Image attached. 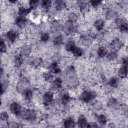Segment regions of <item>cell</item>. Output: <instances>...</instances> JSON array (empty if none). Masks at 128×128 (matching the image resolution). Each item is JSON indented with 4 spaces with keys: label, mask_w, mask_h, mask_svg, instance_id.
Segmentation results:
<instances>
[{
    "label": "cell",
    "mask_w": 128,
    "mask_h": 128,
    "mask_svg": "<svg viewBox=\"0 0 128 128\" xmlns=\"http://www.w3.org/2000/svg\"><path fill=\"white\" fill-rule=\"evenodd\" d=\"M42 62V60L40 58H35L32 62V64L36 67L40 66Z\"/></svg>",
    "instance_id": "obj_36"
},
{
    "label": "cell",
    "mask_w": 128,
    "mask_h": 128,
    "mask_svg": "<svg viewBox=\"0 0 128 128\" xmlns=\"http://www.w3.org/2000/svg\"><path fill=\"white\" fill-rule=\"evenodd\" d=\"M116 23L118 26L119 28L124 27L126 26H128L127 20L124 18H116Z\"/></svg>",
    "instance_id": "obj_15"
},
{
    "label": "cell",
    "mask_w": 128,
    "mask_h": 128,
    "mask_svg": "<svg viewBox=\"0 0 128 128\" xmlns=\"http://www.w3.org/2000/svg\"><path fill=\"white\" fill-rule=\"evenodd\" d=\"M8 114L6 112H2L0 114V119L2 121H7L8 119Z\"/></svg>",
    "instance_id": "obj_39"
},
{
    "label": "cell",
    "mask_w": 128,
    "mask_h": 128,
    "mask_svg": "<svg viewBox=\"0 0 128 128\" xmlns=\"http://www.w3.org/2000/svg\"><path fill=\"white\" fill-rule=\"evenodd\" d=\"M10 110L12 114L16 116H20L22 112L21 106L16 102H13L10 104Z\"/></svg>",
    "instance_id": "obj_4"
},
{
    "label": "cell",
    "mask_w": 128,
    "mask_h": 128,
    "mask_svg": "<svg viewBox=\"0 0 128 128\" xmlns=\"http://www.w3.org/2000/svg\"><path fill=\"white\" fill-rule=\"evenodd\" d=\"M49 70L51 72L56 74L60 72V71H61L60 67L58 66V64L56 62L52 63L50 66Z\"/></svg>",
    "instance_id": "obj_10"
},
{
    "label": "cell",
    "mask_w": 128,
    "mask_h": 128,
    "mask_svg": "<svg viewBox=\"0 0 128 128\" xmlns=\"http://www.w3.org/2000/svg\"><path fill=\"white\" fill-rule=\"evenodd\" d=\"M43 76L44 80L48 82H50L53 79V76L50 73H44L43 74Z\"/></svg>",
    "instance_id": "obj_30"
},
{
    "label": "cell",
    "mask_w": 128,
    "mask_h": 128,
    "mask_svg": "<svg viewBox=\"0 0 128 128\" xmlns=\"http://www.w3.org/2000/svg\"><path fill=\"white\" fill-rule=\"evenodd\" d=\"M23 58L22 56L20 55H18V56H16L15 57L14 60V62L16 66L19 68L20 67L22 64H23Z\"/></svg>",
    "instance_id": "obj_18"
},
{
    "label": "cell",
    "mask_w": 128,
    "mask_h": 128,
    "mask_svg": "<svg viewBox=\"0 0 128 128\" xmlns=\"http://www.w3.org/2000/svg\"><path fill=\"white\" fill-rule=\"evenodd\" d=\"M122 64L124 66V67L127 68V66H128V58L126 57L124 58L123 60H122Z\"/></svg>",
    "instance_id": "obj_44"
},
{
    "label": "cell",
    "mask_w": 128,
    "mask_h": 128,
    "mask_svg": "<svg viewBox=\"0 0 128 128\" xmlns=\"http://www.w3.org/2000/svg\"><path fill=\"white\" fill-rule=\"evenodd\" d=\"M10 127H12V128H16V127H20L19 126H18V124H17L16 123H14L12 122L10 124Z\"/></svg>",
    "instance_id": "obj_45"
},
{
    "label": "cell",
    "mask_w": 128,
    "mask_h": 128,
    "mask_svg": "<svg viewBox=\"0 0 128 128\" xmlns=\"http://www.w3.org/2000/svg\"><path fill=\"white\" fill-rule=\"evenodd\" d=\"M118 74L119 76L122 78H125L126 77L128 74L127 68L124 66L123 68H120L118 70Z\"/></svg>",
    "instance_id": "obj_20"
},
{
    "label": "cell",
    "mask_w": 128,
    "mask_h": 128,
    "mask_svg": "<svg viewBox=\"0 0 128 128\" xmlns=\"http://www.w3.org/2000/svg\"><path fill=\"white\" fill-rule=\"evenodd\" d=\"M0 52H6V46L4 44V41L2 38L0 39Z\"/></svg>",
    "instance_id": "obj_34"
},
{
    "label": "cell",
    "mask_w": 128,
    "mask_h": 128,
    "mask_svg": "<svg viewBox=\"0 0 128 128\" xmlns=\"http://www.w3.org/2000/svg\"><path fill=\"white\" fill-rule=\"evenodd\" d=\"M90 2L92 6L96 8L97 6H98L102 2L100 0H91L90 1Z\"/></svg>",
    "instance_id": "obj_40"
},
{
    "label": "cell",
    "mask_w": 128,
    "mask_h": 128,
    "mask_svg": "<svg viewBox=\"0 0 128 128\" xmlns=\"http://www.w3.org/2000/svg\"><path fill=\"white\" fill-rule=\"evenodd\" d=\"M117 104V102H116V100L114 98H112L110 100H109V102H108V104L110 106H114L116 104Z\"/></svg>",
    "instance_id": "obj_41"
},
{
    "label": "cell",
    "mask_w": 128,
    "mask_h": 128,
    "mask_svg": "<svg viewBox=\"0 0 128 128\" xmlns=\"http://www.w3.org/2000/svg\"><path fill=\"white\" fill-rule=\"evenodd\" d=\"M39 1L38 0H30V8L32 10L36 8L38 6Z\"/></svg>",
    "instance_id": "obj_32"
},
{
    "label": "cell",
    "mask_w": 128,
    "mask_h": 128,
    "mask_svg": "<svg viewBox=\"0 0 128 128\" xmlns=\"http://www.w3.org/2000/svg\"><path fill=\"white\" fill-rule=\"evenodd\" d=\"M96 96V94L93 92H88L87 91L84 92L80 96V98L84 102H88L93 100Z\"/></svg>",
    "instance_id": "obj_2"
},
{
    "label": "cell",
    "mask_w": 128,
    "mask_h": 128,
    "mask_svg": "<svg viewBox=\"0 0 128 128\" xmlns=\"http://www.w3.org/2000/svg\"><path fill=\"white\" fill-rule=\"evenodd\" d=\"M80 10L82 13L83 14H85L86 12H88L89 10V5L88 4L84 2L83 1H80Z\"/></svg>",
    "instance_id": "obj_9"
},
{
    "label": "cell",
    "mask_w": 128,
    "mask_h": 128,
    "mask_svg": "<svg viewBox=\"0 0 128 128\" xmlns=\"http://www.w3.org/2000/svg\"><path fill=\"white\" fill-rule=\"evenodd\" d=\"M64 126L66 128H74L75 126V122L72 118H68L65 120L64 122Z\"/></svg>",
    "instance_id": "obj_16"
},
{
    "label": "cell",
    "mask_w": 128,
    "mask_h": 128,
    "mask_svg": "<svg viewBox=\"0 0 128 128\" xmlns=\"http://www.w3.org/2000/svg\"><path fill=\"white\" fill-rule=\"evenodd\" d=\"M75 46V44L74 42L69 41L66 43V50L68 52H72Z\"/></svg>",
    "instance_id": "obj_26"
},
{
    "label": "cell",
    "mask_w": 128,
    "mask_h": 128,
    "mask_svg": "<svg viewBox=\"0 0 128 128\" xmlns=\"http://www.w3.org/2000/svg\"><path fill=\"white\" fill-rule=\"evenodd\" d=\"M107 53H108V51L103 46L99 48L98 50V56L100 58L104 57L107 54Z\"/></svg>",
    "instance_id": "obj_23"
},
{
    "label": "cell",
    "mask_w": 128,
    "mask_h": 128,
    "mask_svg": "<svg viewBox=\"0 0 128 128\" xmlns=\"http://www.w3.org/2000/svg\"><path fill=\"white\" fill-rule=\"evenodd\" d=\"M6 38L8 40L11 42H14L16 40L18 36V34L14 30H10L8 31L6 34Z\"/></svg>",
    "instance_id": "obj_6"
},
{
    "label": "cell",
    "mask_w": 128,
    "mask_h": 128,
    "mask_svg": "<svg viewBox=\"0 0 128 128\" xmlns=\"http://www.w3.org/2000/svg\"><path fill=\"white\" fill-rule=\"evenodd\" d=\"M30 48L28 47L24 48L22 50V52L23 54H24V55H28L30 53Z\"/></svg>",
    "instance_id": "obj_42"
},
{
    "label": "cell",
    "mask_w": 128,
    "mask_h": 128,
    "mask_svg": "<svg viewBox=\"0 0 128 128\" xmlns=\"http://www.w3.org/2000/svg\"><path fill=\"white\" fill-rule=\"evenodd\" d=\"M60 26L59 24L57 22H54L52 24L51 28L52 31L56 32H57L60 29Z\"/></svg>",
    "instance_id": "obj_38"
},
{
    "label": "cell",
    "mask_w": 128,
    "mask_h": 128,
    "mask_svg": "<svg viewBox=\"0 0 128 128\" xmlns=\"http://www.w3.org/2000/svg\"><path fill=\"white\" fill-rule=\"evenodd\" d=\"M81 40L84 44H88L92 42V38L90 35H84L81 37Z\"/></svg>",
    "instance_id": "obj_17"
},
{
    "label": "cell",
    "mask_w": 128,
    "mask_h": 128,
    "mask_svg": "<svg viewBox=\"0 0 128 128\" xmlns=\"http://www.w3.org/2000/svg\"><path fill=\"white\" fill-rule=\"evenodd\" d=\"M70 96L68 95V94L65 93L62 94V98H61V101L63 104H67L70 100Z\"/></svg>",
    "instance_id": "obj_25"
},
{
    "label": "cell",
    "mask_w": 128,
    "mask_h": 128,
    "mask_svg": "<svg viewBox=\"0 0 128 128\" xmlns=\"http://www.w3.org/2000/svg\"><path fill=\"white\" fill-rule=\"evenodd\" d=\"M42 4L44 8L48 9L50 7L51 5V1L49 0H42Z\"/></svg>",
    "instance_id": "obj_33"
},
{
    "label": "cell",
    "mask_w": 128,
    "mask_h": 128,
    "mask_svg": "<svg viewBox=\"0 0 128 128\" xmlns=\"http://www.w3.org/2000/svg\"><path fill=\"white\" fill-rule=\"evenodd\" d=\"M50 36L48 33H43L40 36V40L43 42H46L49 40Z\"/></svg>",
    "instance_id": "obj_37"
},
{
    "label": "cell",
    "mask_w": 128,
    "mask_h": 128,
    "mask_svg": "<svg viewBox=\"0 0 128 128\" xmlns=\"http://www.w3.org/2000/svg\"><path fill=\"white\" fill-rule=\"evenodd\" d=\"M22 118L28 120H34L36 118V112L34 110H25L22 112L21 114Z\"/></svg>",
    "instance_id": "obj_1"
},
{
    "label": "cell",
    "mask_w": 128,
    "mask_h": 128,
    "mask_svg": "<svg viewBox=\"0 0 128 128\" xmlns=\"http://www.w3.org/2000/svg\"><path fill=\"white\" fill-rule=\"evenodd\" d=\"M98 120L99 124L102 126H104L106 124V118L104 115H100L98 118Z\"/></svg>",
    "instance_id": "obj_28"
},
{
    "label": "cell",
    "mask_w": 128,
    "mask_h": 128,
    "mask_svg": "<svg viewBox=\"0 0 128 128\" xmlns=\"http://www.w3.org/2000/svg\"><path fill=\"white\" fill-rule=\"evenodd\" d=\"M118 56V54L116 52H112L107 55V58L109 60H113Z\"/></svg>",
    "instance_id": "obj_29"
},
{
    "label": "cell",
    "mask_w": 128,
    "mask_h": 128,
    "mask_svg": "<svg viewBox=\"0 0 128 128\" xmlns=\"http://www.w3.org/2000/svg\"><path fill=\"white\" fill-rule=\"evenodd\" d=\"M116 17H117L116 12L115 11L112 10H108L106 14V18L109 20L116 19Z\"/></svg>",
    "instance_id": "obj_11"
},
{
    "label": "cell",
    "mask_w": 128,
    "mask_h": 128,
    "mask_svg": "<svg viewBox=\"0 0 128 128\" xmlns=\"http://www.w3.org/2000/svg\"><path fill=\"white\" fill-rule=\"evenodd\" d=\"M63 38L61 35H59L54 38V43L56 46H60L62 43Z\"/></svg>",
    "instance_id": "obj_27"
},
{
    "label": "cell",
    "mask_w": 128,
    "mask_h": 128,
    "mask_svg": "<svg viewBox=\"0 0 128 128\" xmlns=\"http://www.w3.org/2000/svg\"><path fill=\"white\" fill-rule=\"evenodd\" d=\"M112 46L114 50H118L123 46V43L119 39L116 38L112 42Z\"/></svg>",
    "instance_id": "obj_8"
},
{
    "label": "cell",
    "mask_w": 128,
    "mask_h": 128,
    "mask_svg": "<svg viewBox=\"0 0 128 128\" xmlns=\"http://www.w3.org/2000/svg\"><path fill=\"white\" fill-rule=\"evenodd\" d=\"M94 25L98 30H101L104 26V22L102 19H98L95 22Z\"/></svg>",
    "instance_id": "obj_14"
},
{
    "label": "cell",
    "mask_w": 128,
    "mask_h": 128,
    "mask_svg": "<svg viewBox=\"0 0 128 128\" xmlns=\"http://www.w3.org/2000/svg\"><path fill=\"white\" fill-rule=\"evenodd\" d=\"M16 24L20 28H24L27 24V20L25 18L19 16L16 20Z\"/></svg>",
    "instance_id": "obj_7"
},
{
    "label": "cell",
    "mask_w": 128,
    "mask_h": 128,
    "mask_svg": "<svg viewBox=\"0 0 128 128\" xmlns=\"http://www.w3.org/2000/svg\"><path fill=\"white\" fill-rule=\"evenodd\" d=\"M74 22L68 20L66 22L64 26V30L67 34H72L76 30V28L73 24Z\"/></svg>",
    "instance_id": "obj_3"
},
{
    "label": "cell",
    "mask_w": 128,
    "mask_h": 128,
    "mask_svg": "<svg viewBox=\"0 0 128 128\" xmlns=\"http://www.w3.org/2000/svg\"><path fill=\"white\" fill-rule=\"evenodd\" d=\"M86 127H88V128H97V127H98V124L96 123L91 122V123L88 124Z\"/></svg>",
    "instance_id": "obj_43"
},
{
    "label": "cell",
    "mask_w": 128,
    "mask_h": 128,
    "mask_svg": "<svg viewBox=\"0 0 128 128\" xmlns=\"http://www.w3.org/2000/svg\"><path fill=\"white\" fill-rule=\"evenodd\" d=\"M53 98V94L50 92H46L44 94L43 97L44 104L46 106L49 105L52 102Z\"/></svg>",
    "instance_id": "obj_5"
},
{
    "label": "cell",
    "mask_w": 128,
    "mask_h": 128,
    "mask_svg": "<svg viewBox=\"0 0 128 128\" xmlns=\"http://www.w3.org/2000/svg\"><path fill=\"white\" fill-rule=\"evenodd\" d=\"M72 52L73 54L76 57H80L82 56V50L80 48H78L76 46H75Z\"/></svg>",
    "instance_id": "obj_24"
},
{
    "label": "cell",
    "mask_w": 128,
    "mask_h": 128,
    "mask_svg": "<svg viewBox=\"0 0 128 128\" xmlns=\"http://www.w3.org/2000/svg\"><path fill=\"white\" fill-rule=\"evenodd\" d=\"M109 85L113 88H116L118 85V80L116 78H112L109 80Z\"/></svg>",
    "instance_id": "obj_22"
},
{
    "label": "cell",
    "mask_w": 128,
    "mask_h": 128,
    "mask_svg": "<svg viewBox=\"0 0 128 128\" xmlns=\"http://www.w3.org/2000/svg\"><path fill=\"white\" fill-rule=\"evenodd\" d=\"M88 124V123L87 122V120L84 116H82L80 117L78 122V124L80 127V128L86 127Z\"/></svg>",
    "instance_id": "obj_12"
},
{
    "label": "cell",
    "mask_w": 128,
    "mask_h": 128,
    "mask_svg": "<svg viewBox=\"0 0 128 128\" xmlns=\"http://www.w3.org/2000/svg\"><path fill=\"white\" fill-rule=\"evenodd\" d=\"M56 7L57 10H61L64 9L66 7V4L63 0H56Z\"/></svg>",
    "instance_id": "obj_19"
},
{
    "label": "cell",
    "mask_w": 128,
    "mask_h": 128,
    "mask_svg": "<svg viewBox=\"0 0 128 128\" xmlns=\"http://www.w3.org/2000/svg\"><path fill=\"white\" fill-rule=\"evenodd\" d=\"M31 10V8H26L24 7L20 8L18 11L19 16L24 18L30 12Z\"/></svg>",
    "instance_id": "obj_13"
},
{
    "label": "cell",
    "mask_w": 128,
    "mask_h": 128,
    "mask_svg": "<svg viewBox=\"0 0 128 128\" xmlns=\"http://www.w3.org/2000/svg\"><path fill=\"white\" fill-rule=\"evenodd\" d=\"M10 2H12V3H14V2H16V0H10Z\"/></svg>",
    "instance_id": "obj_46"
},
{
    "label": "cell",
    "mask_w": 128,
    "mask_h": 128,
    "mask_svg": "<svg viewBox=\"0 0 128 128\" xmlns=\"http://www.w3.org/2000/svg\"><path fill=\"white\" fill-rule=\"evenodd\" d=\"M54 86L57 88H60L62 85V80L60 78H56L54 82Z\"/></svg>",
    "instance_id": "obj_35"
},
{
    "label": "cell",
    "mask_w": 128,
    "mask_h": 128,
    "mask_svg": "<svg viewBox=\"0 0 128 128\" xmlns=\"http://www.w3.org/2000/svg\"><path fill=\"white\" fill-rule=\"evenodd\" d=\"M23 96H24L25 99L27 100H30L32 98V92L29 89H27L25 91H24L22 92Z\"/></svg>",
    "instance_id": "obj_21"
},
{
    "label": "cell",
    "mask_w": 128,
    "mask_h": 128,
    "mask_svg": "<svg viewBox=\"0 0 128 128\" xmlns=\"http://www.w3.org/2000/svg\"><path fill=\"white\" fill-rule=\"evenodd\" d=\"M78 16L77 14L74 12L70 13L68 16L69 20L72 22H75L78 20Z\"/></svg>",
    "instance_id": "obj_31"
}]
</instances>
